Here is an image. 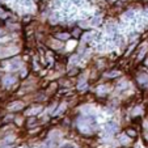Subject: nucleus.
<instances>
[{"label": "nucleus", "instance_id": "nucleus-1", "mask_svg": "<svg viewBox=\"0 0 148 148\" xmlns=\"http://www.w3.org/2000/svg\"><path fill=\"white\" fill-rule=\"evenodd\" d=\"M118 130V125L115 122H108L105 125V131L108 132V135H112L113 132H115Z\"/></svg>", "mask_w": 148, "mask_h": 148}, {"label": "nucleus", "instance_id": "nucleus-2", "mask_svg": "<svg viewBox=\"0 0 148 148\" xmlns=\"http://www.w3.org/2000/svg\"><path fill=\"white\" fill-rule=\"evenodd\" d=\"M23 108H24V103L17 101V102H13L11 106H9V110H11V112H17V110H21Z\"/></svg>", "mask_w": 148, "mask_h": 148}, {"label": "nucleus", "instance_id": "nucleus-3", "mask_svg": "<svg viewBox=\"0 0 148 148\" xmlns=\"http://www.w3.org/2000/svg\"><path fill=\"white\" fill-rule=\"evenodd\" d=\"M39 112H42V108L37 106V108H33V109H30V110H29V114L34 115V114H38Z\"/></svg>", "mask_w": 148, "mask_h": 148}, {"label": "nucleus", "instance_id": "nucleus-4", "mask_svg": "<svg viewBox=\"0 0 148 148\" xmlns=\"http://www.w3.org/2000/svg\"><path fill=\"white\" fill-rule=\"evenodd\" d=\"M14 81L13 77H11V76H7V77H4V84L5 85H9V84H12Z\"/></svg>", "mask_w": 148, "mask_h": 148}, {"label": "nucleus", "instance_id": "nucleus-5", "mask_svg": "<svg viewBox=\"0 0 148 148\" xmlns=\"http://www.w3.org/2000/svg\"><path fill=\"white\" fill-rule=\"evenodd\" d=\"M58 38H68V34H58Z\"/></svg>", "mask_w": 148, "mask_h": 148}, {"label": "nucleus", "instance_id": "nucleus-6", "mask_svg": "<svg viewBox=\"0 0 148 148\" xmlns=\"http://www.w3.org/2000/svg\"><path fill=\"white\" fill-rule=\"evenodd\" d=\"M121 142H123V143H127V142H129V138L122 136V138H121Z\"/></svg>", "mask_w": 148, "mask_h": 148}, {"label": "nucleus", "instance_id": "nucleus-7", "mask_svg": "<svg viewBox=\"0 0 148 148\" xmlns=\"http://www.w3.org/2000/svg\"><path fill=\"white\" fill-rule=\"evenodd\" d=\"M63 148H76V147H75L73 144H67V145H64Z\"/></svg>", "mask_w": 148, "mask_h": 148}, {"label": "nucleus", "instance_id": "nucleus-8", "mask_svg": "<svg viewBox=\"0 0 148 148\" xmlns=\"http://www.w3.org/2000/svg\"><path fill=\"white\" fill-rule=\"evenodd\" d=\"M139 112H140V109H135V110H134V114H140Z\"/></svg>", "mask_w": 148, "mask_h": 148}]
</instances>
